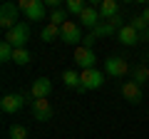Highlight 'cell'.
<instances>
[{"instance_id":"cell-1","label":"cell","mask_w":149,"mask_h":139,"mask_svg":"<svg viewBox=\"0 0 149 139\" xmlns=\"http://www.w3.org/2000/svg\"><path fill=\"white\" fill-rule=\"evenodd\" d=\"M60 40H62L65 45H77L80 47L82 45V25L80 22H74V20H67L62 27H60Z\"/></svg>"},{"instance_id":"cell-2","label":"cell","mask_w":149,"mask_h":139,"mask_svg":"<svg viewBox=\"0 0 149 139\" xmlns=\"http://www.w3.org/2000/svg\"><path fill=\"white\" fill-rule=\"evenodd\" d=\"M17 8H20V13L30 22H37V20H42V17H45V3H42V0H20Z\"/></svg>"},{"instance_id":"cell-3","label":"cell","mask_w":149,"mask_h":139,"mask_svg":"<svg viewBox=\"0 0 149 139\" xmlns=\"http://www.w3.org/2000/svg\"><path fill=\"white\" fill-rule=\"evenodd\" d=\"M72 60H74V67L80 70V72H85V70H95L97 55H95V50L80 45V47H74V57Z\"/></svg>"},{"instance_id":"cell-4","label":"cell","mask_w":149,"mask_h":139,"mask_svg":"<svg viewBox=\"0 0 149 139\" xmlns=\"http://www.w3.org/2000/svg\"><path fill=\"white\" fill-rule=\"evenodd\" d=\"M30 40V25L27 22H17L10 32H5V42H10L13 47H25Z\"/></svg>"},{"instance_id":"cell-5","label":"cell","mask_w":149,"mask_h":139,"mask_svg":"<svg viewBox=\"0 0 149 139\" xmlns=\"http://www.w3.org/2000/svg\"><path fill=\"white\" fill-rule=\"evenodd\" d=\"M80 92H90V90H100L102 85H104V72H100V70H85V72H80Z\"/></svg>"},{"instance_id":"cell-6","label":"cell","mask_w":149,"mask_h":139,"mask_svg":"<svg viewBox=\"0 0 149 139\" xmlns=\"http://www.w3.org/2000/svg\"><path fill=\"white\" fill-rule=\"evenodd\" d=\"M127 72H129L127 57L114 55V57H107V60H104V75H109V77H124Z\"/></svg>"},{"instance_id":"cell-7","label":"cell","mask_w":149,"mask_h":139,"mask_svg":"<svg viewBox=\"0 0 149 139\" xmlns=\"http://www.w3.org/2000/svg\"><path fill=\"white\" fill-rule=\"evenodd\" d=\"M17 13H20V8L15 3H5V5L0 8V27L5 32H10L17 25Z\"/></svg>"},{"instance_id":"cell-8","label":"cell","mask_w":149,"mask_h":139,"mask_svg":"<svg viewBox=\"0 0 149 139\" xmlns=\"http://www.w3.org/2000/svg\"><path fill=\"white\" fill-rule=\"evenodd\" d=\"M32 117L35 122H50L55 117V107L50 104V99H32Z\"/></svg>"},{"instance_id":"cell-9","label":"cell","mask_w":149,"mask_h":139,"mask_svg":"<svg viewBox=\"0 0 149 139\" xmlns=\"http://www.w3.org/2000/svg\"><path fill=\"white\" fill-rule=\"evenodd\" d=\"M124 25H127V22L117 15V17H109V20H102L92 32H95V38H104V35H114V32H119Z\"/></svg>"},{"instance_id":"cell-10","label":"cell","mask_w":149,"mask_h":139,"mask_svg":"<svg viewBox=\"0 0 149 139\" xmlns=\"http://www.w3.org/2000/svg\"><path fill=\"white\" fill-rule=\"evenodd\" d=\"M77 22H80L82 27H90V30H95V27L102 22V15H100V10H97V5H87L85 10H82V15L77 17Z\"/></svg>"},{"instance_id":"cell-11","label":"cell","mask_w":149,"mask_h":139,"mask_svg":"<svg viewBox=\"0 0 149 139\" xmlns=\"http://www.w3.org/2000/svg\"><path fill=\"white\" fill-rule=\"evenodd\" d=\"M50 92H52V82H50L47 77H37V80L32 82V87H30L32 99H47Z\"/></svg>"},{"instance_id":"cell-12","label":"cell","mask_w":149,"mask_h":139,"mask_svg":"<svg viewBox=\"0 0 149 139\" xmlns=\"http://www.w3.org/2000/svg\"><path fill=\"white\" fill-rule=\"evenodd\" d=\"M22 104H25V97L22 95H5L0 99V109L5 114H15L17 109H22Z\"/></svg>"},{"instance_id":"cell-13","label":"cell","mask_w":149,"mask_h":139,"mask_svg":"<svg viewBox=\"0 0 149 139\" xmlns=\"http://www.w3.org/2000/svg\"><path fill=\"white\" fill-rule=\"evenodd\" d=\"M122 97L129 102V104H139V102H142V87H139L134 80H127L122 85Z\"/></svg>"},{"instance_id":"cell-14","label":"cell","mask_w":149,"mask_h":139,"mask_svg":"<svg viewBox=\"0 0 149 139\" xmlns=\"http://www.w3.org/2000/svg\"><path fill=\"white\" fill-rule=\"evenodd\" d=\"M139 38H142V35H139V32L134 30V27L129 25V22H127V25H124L122 30L117 32V40H119V42L124 45V47H134V45L139 42Z\"/></svg>"},{"instance_id":"cell-15","label":"cell","mask_w":149,"mask_h":139,"mask_svg":"<svg viewBox=\"0 0 149 139\" xmlns=\"http://www.w3.org/2000/svg\"><path fill=\"white\" fill-rule=\"evenodd\" d=\"M97 10H100L102 20H109V17L119 15V3L117 0H102V3H97Z\"/></svg>"},{"instance_id":"cell-16","label":"cell","mask_w":149,"mask_h":139,"mask_svg":"<svg viewBox=\"0 0 149 139\" xmlns=\"http://www.w3.org/2000/svg\"><path fill=\"white\" fill-rule=\"evenodd\" d=\"M62 85L70 87V90H77V92H80V87H82L80 72H77V70H65V72H62Z\"/></svg>"},{"instance_id":"cell-17","label":"cell","mask_w":149,"mask_h":139,"mask_svg":"<svg viewBox=\"0 0 149 139\" xmlns=\"http://www.w3.org/2000/svg\"><path fill=\"white\" fill-rule=\"evenodd\" d=\"M132 80L137 82L139 87H142L144 82H149V72H147V65H144V62H139V65L132 67Z\"/></svg>"},{"instance_id":"cell-18","label":"cell","mask_w":149,"mask_h":139,"mask_svg":"<svg viewBox=\"0 0 149 139\" xmlns=\"http://www.w3.org/2000/svg\"><path fill=\"white\" fill-rule=\"evenodd\" d=\"M57 38H60V27L52 25V22H47V25L42 27V32H40V40H42V42H55Z\"/></svg>"},{"instance_id":"cell-19","label":"cell","mask_w":149,"mask_h":139,"mask_svg":"<svg viewBox=\"0 0 149 139\" xmlns=\"http://www.w3.org/2000/svg\"><path fill=\"white\" fill-rule=\"evenodd\" d=\"M85 8H87V3H85V0H65V10H67V15L80 17Z\"/></svg>"},{"instance_id":"cell-20","label":"cell","mask_w":149,"mask_h":139,"mask_svg":"<svg viewBox=\"0 0 149 139\" xmlns=\"http://www.w3.org/2000/svg\"><path fill=\"white\" fill-rule=\"evenodd\" d=\"M30 60H32V55H30L27 47H15V50H13V62H15V65L22 67V65H27Z\"/></svg>"},{"instance_id":"cell-21","label":"cell","mask_w":149,"mask_h":139,"mask_svg":"<svg viewBox=\"0 0 149 139\" xmlns=\"http://www.w3.org/2000/svg\"><path fill=\"white\" fill-rule=\"evenodd\" d=\"M8 134H10V139H30V134H27V127H25V124H10Z\"/></svg>"},{"instance_id":"cell-22","label":"cell","mask_w":149,"mask_h":139,"mask_svg":"<svg viewBox=\"0 0 149 139\" xmlns=\"http://www.w3.org/2000/svg\"><path fill=\"white\" fill-rule=\"evenodd\" d=\"M67 20H70V15H67V10H62V8L50 13V22H52V25H57V27H62Z\"/></svg>"},{"instance_id":"cell-23","label":"cell","mask_w":149,"mask_h":139,"mask_svg":"<svg viewBox=\"0 0 149 139\" xmlns=\"http://www.w3.org/2000/svg\"><path fill=\"white\" fill-rule=\"evenodd\" d=\"M13 50H15V47L3 40V42H0V60H3V62H10V60H13Z\"/></svg>"},{"instance_id":"cell-24","label":"cell","mask_w":149,"mask_h":139,"mask_svg":"<svg viewBox=\"0 0 149 139\" xmlns=\"http://www.w3.org/2000/svg\"><path fill=\"white\" fill-rule=\"evenodd\" d=\"M142 17H144V20H147V22H149V8H147V10H144V13H142Z\"/></svg>"},{"instance_id":"cell-25","label":"cell","mask_w":149,"mask_h":139,"mask_svg":"<svg viewBox=\"0 0 149 139\" xmlns=\"http://www.w3.org/2000/svg\"><path fill=\"white\" fill-rule=\"evenodd\" d=\"M144 38H147V40H149V32H147V35H144Z\"/></svg>"},{"instance_id":"cell-26","label":"cell","mask_w":149,"mask_h":139,"mask_svg":"<svg viewBox=\"0 0 149 139\" xmlns=\"http://www.w3.org/2000/svg\"><path fill=\"white\" fill-rule=\"evenodd\" d=\"M147 72H149V62H147Z\"/></svg>"}]
</instances>
